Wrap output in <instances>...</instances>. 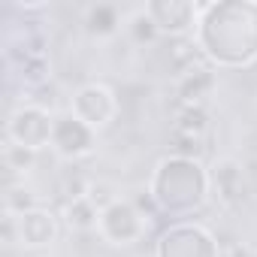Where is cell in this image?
<instances>
[{"label": "cell", "mask_w": 257, "mask_h": 257, "mask_svg": "<svg viewBox=\"0 0 257 257\" xmlns=\"http://www.w3.org/2000/svg\"><path fill=\"white\" fill-rule=\"evenodd\" d=\"M215 85H218L215 67L194 70L185 79H179V103L182 106H203V100L215 91Z\"/></svg>", "instance_id": "4fadbf2b"}, {"label": "cell", "mask_w": 257, "mask_h": 257, "mask_svg": "<svg viewBox=\"0 0 257 257\" xmlns=\"http://www.w3.org/2000/svg\"><path fill=\"white\" fill-rule=\"evenodd\" d=\"M70 112L79 121H85L91 131H106L118 118V94L103 82H88V85L73 91Z\"/></svg>", "instance_id": "8992f818"}, {"label": "cell", "mask_w": 257, "mask_h": 257, "mask_svg": "<svg viewBox=\"0 0 257 257\" xmlns=\"http://www.w3.org/2000/svg\"><path fill=\"white\" fill-rule=\"evenodd\" d=\"M146 13L161 31V37L170 40H188L197 31V19H200V10L191 0H149Z\"/></svg>", "instance_id": "ba28073f"}, {"label": "cell", "mask_w": 257, "mask_h": 257, "mask_svg": "<svg viewBox=\"0 0 257 257\" xmlns=\"http://www.w3.org/2000/svg\"><path fill=\"white\" fill-rule=\"evenodd\" d=\"M97 149V131L85 121H79L73 112L55 115V127H52V152L64 161H82L88 155H94Z\"/></svg>", "instance_id": "52a82bcc"}, {"label": "cell", "mask_w": 257, "mask_h": 257, "mask_svg": "<svg viewBox=\"0 0 257 257\" xmlns=\"http://www.w3.org/2000/svg\"><path fill=\"white\" fill-rule=\"evenodd\" d=\"M203 67H212V64L203 58V52L197 49L194 37H188V40H170V73L173 76L185 79L188 73L203 70Z\"/></svg>", "instance_id": "5bb4252c"}, {"label": "cell", "mask_w": 257, "mask_h": 257, "mask_svg": "<svg viewBox=\"0 0 257 257\" xmlns=\"http://www.w3.org/2000/svg\"><path fill=\"white\" fill-rule=\"evenodd\" d=\"M88 188H91V179H85L82 173H70V176H64V182H61V191H64L67 200L88 197Z\"/></svg>", "instance_id": "7402d4cb"}, {"label": "cell", "mask_w": 257, "mask_h": 257, "mask_svg": "<svg viewBox=\"0 0 257 257\" xmlns=\"http://www.w3.org/2000/svg\"><path fill=\"white\" fill-rule=\"evenodd\" d=\"M34 209H40V200H37V194L25 182H16V185L7 188V194H4V212L7 215L22 218V215L34 212Z\"/></svg>", "instance_id": "e0dca14e"}, {"label": "cell", "mask_w": 257, "mask_h": 257, "mask_svg": "<svg viewBox=\"0 0 257 257\" xmlns=\"http://www.w3.org/2000/svg\"><path fill=\"white\" fill-rule=\"evenodd\" d=\"M194 43L215 70H242L257 61V0H206Z\"/></svg>", "instance_id": "6da1fadb"}, {"label": "cell", "mask_w": 257, "mask_h": 257, "mask_svg": "<svg viewBox=\"0 0 257 257\" xmlns=\"http://www.w3.org/2000/svg\"><path fill=\"white\" fill-rule=\"evenodd\" d=\"M4 164H7L10 173H16V176H28V173L37 167V152H31V149H25V146H13V143H7V146H4Z\"/></svg>", "instance_id": "d6986e66"}, {"label": "cell", "mask_w": 257, "mask_h": 257, "mask_svg": "<svg viewBox=\"0 0 257 257\" xmlns=\"http://www.w3.org/2000/svg\"><path fill=\"white\" fill-rule=\"evenodd\" d=\"M88 200L97 206V212H103V209H109V206L118 200V194H115V188H112L109 182H94V179H91V188H88Z\"/></svg>", "instance_id": "44dd1931"}, {"label": "cell", "mask_w": 257, "mask_h": 257, "mask_svg": "<svg viewBox=\"0 0 257 257\" xmlns=\"http://www.w3.org/2000/svg\"><path fill=\"white\" fill-rule=\"evenodd\" d=\"M146 230H149V218L134 206V200H124V197H118L109 209H103L97 221L100 239L112 248H131L143 242Z\"/></svg>", "instance_id": "277c9868"}, {"label": "cell", "mask_w": 257, "mask_h": 257, "mask_svg": "<svg viewBox=\"0 0 257 257\" xmlns=\"http://www.w3.org/2000/svg\"><path fill=\"white\" fill-rule=\"evenodd\" d=\"M52 127H55V115H49L46 109L40 106H31V103H22L19 109L10 112V121H7V143L13 146H25L31 152H43V149H52Z\"/></svg>", "instance_id": "5b68a950"}, {"label": "cell", "mask_w": 257, "mask_h": 257, "mask_svg": "<svg viewBox=\"0 0 257 257\" xmlns=\"http://www.w3.org/2000/svg\"><path fill=\"white\" fill-rule=\"evenodd\" d=\"M58 218L64 221V227L70 233H91V230H97L100 212L88 197H79V200H64V209Z\"/></svg>", "instance_id": "9a60e30c"}, {"label": "cell", "mask_w": 257, "mask_h": 257, "mask_svg": "<svg viewBox=\"0 0 257 257\" xmlns=\"http://www.w3.org/2000/svg\"><path fill=\"white\" fill-rule=\"evenodd\" d=\"M152 257H221L215 233L197 221H173L155 239Z\"/></svg>", "instance_id": "3957f363"}, {"label": "cell", "mask_w": 257, "mask_h": 257, "mask_svg": "<svg viewBox=\"0 0 257 257\" xmlns=\"http://www.w3.org/2000/svg\"><path fill=\"white\" fill-rule=\"evenodd\" d=\"M7 58L19 76V82L28 88V91H37L43 85H49V76H52V61L49 55H31V52H22V49H7Z\"/></svg>", "instance_id": "8fae6325"}, {"label": "cell", "mask_w": 257, "mask_h": 257, "mask_svg": "<svg viewBox=\"0 0 257 257\" xmlns=\"http://www.w3.org/2000/svg\"><path fill=\"white\" fill-rule=\"evenodd\" d=\"M209 185L224 209H236L245 200V167L236 158H215L209 164Z\"/></svg>", "instance_id": "9c48e42d"}, {"label": "cell", "mask_w": 257, "mask_h": 257, "mask_svg": "<svg viewBox=\"0 0 257 257\" xmlns=\"http://www.w3.org/2000/svg\"><path fill=\"white\" fill-rule=\"evenodd\" d=\"M146 191H149L158 215H164V218H191L212 197L209 167H203V161L167 155L155 164Z\"/></svg>", "instance_id": "7a4b0ae2"}, {"label": "cell", "mask_w": 257, "mask_h": 257, "mask_svg": "<svg viewBox=\"0 0 257 257\" xmlns=\"http://www.w3.org/2000/svg\"><path fill=\"white\" fill-rule=\"evenodd\" d=\"M124 31H127V37H131L137 46H152L158 37H161V31L155 28V22L149 19V13H146V7L143 10H137V13H131L124 19Z\"/></svg>", "instance_id": "ac0fdd59"}, {"label": "cell", "mask_w": 257, "mask_h": 257, "mask_svg": "<svg viewBox=\"0 0 257 257\" xmlns=\"http://www.w3.org/2000/svg\"><path fill=\"white\" fill-rule=\"evenodd\" d=\"M16 227H19V245L28 248V251H40V248H49L58 239L61 218L52 209L40 206V209L16 218Z\"/></svg>", "instance_id": "30bf717a"}, {"label": "cell", "mask_w": 257, "mask_h": 257, "mask_svg": "<svg viewBox=\"0 0 257 257\" xmlns=\"http://www.w3.org/2000/svg\"><path fill=\"white\" fill-rule=\"evenodd\" d=\"M209 112L206 106H179L176 118H173V134H185V137H206L209 131Z\"/></svg>", "instance_id": "2e32d148"}, {"label": "cell", "mask_w": 257, "mask_h": 257, "mask_svg": "<svg viewBox=\"0 0 257 257\" xmlns=\"http://www.w3.org/2000/svg\"><path fill=\"white\" fill-rule=\"evenodd\" d=\"M173 155L179 158H191V161H200L203 158V140L200 137H185V134H173Z\"/></svg>", "instance_id": "ffe728a7"}, {"label": "cell", "mask_w": 257, "mask_h": 257, "mask_svg": "<svg viewBox=\"0 0 257 257\" xmlns=\"http://www.w3.org/2000/svg\"><path fill=\"white\" fill-rule=\"evenodd\" d=\"M88 37H97V40H109L121 31L124 19H121V10L115 4H94L85 10V19H82Z\"/></svg>", "instance_id": "7c38bea8"}, {"label": "cell", "mask_w": 257, "mask_h": 257, "mask_svg": "<svg viewBox=\"0 0 257 257\" xmlns=\"http://www.w3.org/2000/svg\"><path fill=\"white\" fill-rule=\"evenodd\" d=\"M233 257H257V254H251L248 248H236V251H233Z\"/></svg>", "instance_id": "603a6c76"}]
</instances>
